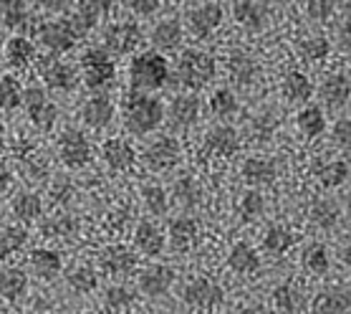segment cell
<instances>
[{"label": "cell", "mask_w": 351, "mask_h": 314, "mask_svg": "<svg viewBox=\"0 0 351 314\" xmlns=\"http://www.w3.org/2000/svg\"><path fill=\"white\" fill-rule=\"evenodd\" d=\"M121 120H124V127H127L129 135L147 137L167 120V106L157 94L132 89L124 99V106H121Z\"/></svg>", "instance_id": "1"}, {"label": "cell", "mask_w": 351, "mask_h": 314, "mask_svg": "<svg viewBox=\"0 0 351 314\" xmlns=\"http://www.w3.org/2000/svg\"><path fill=\"white\" fill-rule=\"evenodd\" d=\"M172 81V66L160 51H142L129 61V87L134 91H160Z\"/></svg>", "instance_id": "2"}, {"label": "cell", "mask_w": 351, "mask_h": 314, "mask_svg": "<svg viewBox=\"0 0 351 314\" xmlns=\"http://www.w3.org/2000/svg\"><path fill=\"white\" fill-rule=\"evenodd\" d=\"M217 76V64L213 54L199 49H184L177 56V64L172 69V81L177 87H182L184 91L197 94L199 89H205L210 81Z\"/></svg>", "instance_id": "3"}, {"label": "cell", "mask_w": 351, "mask_h": 314, "mask_svg": "<svg viewBox=\"0 0 351 314\" xmlns=\"http://www.w3.org/2000/svg\"><path fill=\"white\" fill-rule=\"evenodd\" d=\"M31 33L33 38H36V43L43 46L53 56H61V54L73 51V46L81 41L79 33L73 31L69 18H40V21H33Z\"/></svg>", "instance_id": "4"}, {"label": "cell", "mask_w": 351, "mask_h": 314, "mask_svg": "<svg viewBox=\"0 0 351 314\" xmlns=\"http://www.w3.org/2000/svg\"><path fill=\"white\" fill-rule=\"evenodd\" d=\"M81 79L91 91H104L117 79V61L104 46H91L81 54Z\"/></svg>", "instance_id": "5"}, {"label": "cell", "mask_w": 351, "mask_h": 314, "mask_svg": "<svg viewBox=\"0 0 351 314\" xmlns=\"http://www.w3.org/2000/svg\"><path fill=\"white\" fill-rule=\"evenodd\" d=\"M144 41L142 25L127 18V21H117V23H109L101 33V46H104L112 56H127V54H134Z\"/></svg>", "instance_id": "6"}, {"label": "cell", "mask_w": 351, "mask_h": 314, "mask_svg": "<svg viewBox=\"0 0 351 314\" xmlns=\"http://www.w3.org/2000/svg\"><path fill=\"white\" fill-rule=\"evenodd\" d=\"M180 160H182V145L172 135L154 137L142 153V162L152 172H169V170H175L180 165Z\"/></svg>", "instance_id": "7"}, {"label": "cell", "mask_w": 351, "mask_h": 314, "mask_svg": "<svg viewBox=\"0 0 351 314\" xmlns=\"http://www.w3.org/2000/svg\"><path fill=\"white\" fill-rule=\"evenodd\" d=\"M38 76L53 91H71L79 84L81 71L73 64H69V61L51 54V56L38 58Z\"/></svg>", "instance_id": "8"}, {"label": "cell", "mask_w": 351, "mask_h": 314, "mask_svg": "<svg viewBox=\"0 0 351 314\" xmlns=\"http://www.w3.org/2000/svg\"><path fill=\"white\" fill-rule=\"evenodd\" d=\"M23 106L33 127L40 129V132H51V129H53V124H56V120H58V106L53 99H48L46 89H40V87L25 89Z\"/></svg>", "instance_id": "9"}, {"label": "cell", "mask_w": 351, "mask_h": 314, "mask_svg": "<svg viewBox=\"0 0 351 314\" xmlns=\"http://www.w3.org/2000/svg\"><path fill=\"white\" fill-rule=\"evenodd\" d=\"M58 157L66 168L81 170L86 168L88 162L94 160V147L91 139L81 132V129H66L64 135L58 137Z\"/></svg>", "instance_id": "10"}, {"label": "cell", "mask_w": 351, "mask_h": 314, "mask_svg": "<svg viewBox=\"0 0 351 314\" xmlns=\"http://www.w3.org/2000/svg\"><path fill=\"white\" fill-rule=\"evenodd\" d=\"M240 150V135L238 129L230 124H215L213 129L205 132L202 137V155L205 157H215V160H228Z\"/></svg>", "instance_id": "11"}, {"label": "cell", "mask_w": 351, "mask_h": 314, "mask_svg": "<svg viewBox=\"0 0 351 314\" xmlns=\"http://www.w3.org/2000/svg\"><path fill=\"white\" fill-rule=\"evenodd\" d=\"M223 21H225L223 5L208 0V3L195 5V8L187 13V31H190V36H195V38H199V41L210 38V36L223 25Z\"/></svg>", "instance_id": "12"}, {"label": "cell", "mask_w": 351, "mask_h": 314, "mask_svg": "<svg viewBox=\"0 0 351 314\" xmlns=\"http://www.w3.org/2000/svg\"><path fill=\"white\" fill-rule=\"evenodd\" d=\"M182 302L192 309H215L223 302V287L210 276H195L184 284Z\"/></svg>", "instance_id": "13"}, {"label": "cell", "mask_w": 351, "mask_h": 314, "mask_svg": "<svg viewBox=\"0 0 351 314\" xmlns=\"http://www.w3.org/2000/svg\"><path fill=\"white\" fill-rule=\"evenodd\" d=\"M199 114H202V102H199L197 94L182 91V94H177V97L169 102L167 122L175 129H190L199 122Z\"/></svg>", "instance_id": "14"}, {"label": "cell", "mask_w": 351, "mask_h": 314, "mask_svg": "<svg viewBox=\"0 0 351 314\" xmlns=\"http://www.w3.org/2000/svg\"><path fill=\"white\" fill-rule=\"evenodd\" d=\"M172 282H175V271H172L169 266H162V264L144 266L142 271H139V276H136L139 291L149 299L165 297V294L172 289Z\"/></svg>", "instance_id": "15"}, {"label": "cell", "mask_w": 351, "mask_h": 314, "mask_svg": "<svg viewBox=\"0 0 351 314\" xmlns=\"http://www.w3.org/2000/svg\"><path fill=\"white\" fill-rule=\"evenodd\" d=\"M117 117V106H114L109 94H94L81 104V122L91 129H106Z\"/></svg>", "instance_id": "16"}, {"label": "cell", "mask_w": 351, "mask_h": 314, "mask_svg": "<svg viewBox=\"0 0 351 314\" xmlns=\"http://www.w3.org/2000/svg\"><path fill=\"white\" fill-rule=\"evenodd\" d=\"M225 69H228V76H230L232 84L240 89L253 87L258 81V76H261L258 61L250 54H245V51H232L230 56H228V61H225Z\"/></svg>", "instance_id": "17"}, {"label": "cell", "mask_w": 351, "mask_h": 314, "mask_svg": "<svg viewBox=\"0 0 351 314\" xmlns=\"http://www.w3.org/2000/svg\"><path fill=\"white\" fill-rule=\"evenodd\" d=\"M240 175L250 188H263L273 186L276 177H278V165L271 160V157H263V155H250L245 157L243 168H240Z\"/></svg>", "instance_id": "18"}, {"label": "cell", "mask_w": 351, "mask_h": 314, "mask_svg": "<svg viewBox=\"0 0 351 314\" xmlns=\"http://www.w3.org/2000/svg\"><path fill=\"white\" fill-rule=\"evenodd\" d=\"M149 41H152L154 51L160 54H172L182 46L184 41V28L177 18H162L154 23V28L149 31Z\"/></svg>", "instance_id": "19"}, {"label": "cell", "mask_w": 351, "mask_h": 314, "mask_svg": "<svg viewBox=\"0 0 351 314\" xmlns=\"http://www.w3.org/2000/svg\"><path fill=\"white\" fill-rule=\"evenodd\" d=\"M319 99L326 109H341V106H346L351 99V79L346 74H328L326 79L321 81Z\"/></svg>", "instance_id": "20"}, {"label": "cell", "mask_w": 351, "mask_h": 314, "mask_svg": "<svg viewBox=\"0 0 351 314\" xmlns=\"http://www.w3.org/2000/svg\"><path fill=\"white\" fill-rule=\"evenodd\" d=\"M232 21L245 31L258 33L268 23V10L261 0H232Z\"/></svg>", "instance_id": "21"}, {"label": "cell", "mask_w": 351, "mask_h": 314, "mask_svg": "<svg viewBox=\"0 0 351 314\" xmlns=\"http://www.w3.org/2000/svg\"><path fill=\"white\" fill-rule=\"evenodd\" d=\"M99 264L106 274L114 276V279H124L136 269V256L134 251H129L127 246H109L106 251H101V258Z\"/></svg>", "instance_id": "22"}, {"label": "cell", "mask_w": 351, "mask_h": 314, "mask_svg": "<svg viewBox=\"0 0 351 314\" xmlns=\"http://www.w3.org/2000/svg\"><path fill=\"white\" fill-rule=\"evenodd\" d=\"M167 238H169V246L175 251H190L195 249V243L199 238V226L197 221L190 216H177L169 221V228H167Z\"/></svg>", "instance_id": "23"}, {"label": "cell", "mask_w": 351, "mask_h": 314, "mask_svg": "<svg viewBox=\"0 0 351 314\" xmlns=\"http://www.w3.org/2000/svg\"><path fill=\"white\" fill-rule=\"evenodd\" d=\"M280 94L288 104H311L313 97V81L306 76L304 71H286L283 81H280Z\"/></svg>", "instance_id": "24"}, {"label": "cell", "mask_w": 351, "mask_h": 314, "mask_svg": "<svg viewBox=\"0 0 351 314\" xmlns=\"http://www.w3.org/2000/svg\"><path fill=\"white\" fill-rule=\"evenodd\" d=\"M311 172L319 180V186L326 188V190L341 188L351 177V168L346 160H316L311 165Z\"/></svg>", "instance_id": "25"}, {"label": "cell", "mask_w": 351, "mask_h": 314, "mask_svg": "<svg viewBox=\"0 0 351 314\" xmlns=\"http://www.w3.org/2000/svg\"><path fill=\"white\" fill-rule=\"evenodd\" d=\"M101 160H104L106 168H112L114 172H124V170L134 168L136 153L127 139L114 137V139H106L104 145H101Z\"/></svg>", "instance_id": "26"}, {"label": "cell", "mask_w": 351, "mask_h": 314, "mask_svg": "<svg viewBox=\"0 0 351 314\" xmlns=\"http://www.w3.org/2000/svg\"><path fill=\"white\" fill-rule=\"evenodd\" d=\"M134 246H136V251H139V254L154 258V256H160L162 251H165V246H167V236L162 234L152 221H142V223L136 226V231H134Z\"/></svg>", "instance_id": "27"}, {"label": "cell", "mask_w": 351, "mask_h": 314, "mask_svg": "<svg viewBox=\"0 0 351 314\" xmlns=\"http://www.w3.org/2000/svg\"><path fill=\"white\" fill-rule=\"evenodd\" d=\"M295 127H298V132L308 139L321 137L328 129L326 112H324L319 104H304L298 109V114H295Z\"/></svg>", "instance_id": "28"}, {"label": "cell", "mask_w": 351, "mask_h": 314, "mask_svg": "<svg viewBox=\"0 0 351 314\" xmlns=\"http://www.w3.org/2000/svg\"><path fill=\"white\" fill-rule=\"evenodd\" d=\"M228 264L235 274L247 276V274H256L261 269V254H258L256 246H250L247 241H238L228 254Z\"/></svg>", "instance_id": "29"}, {"label": "cell", "mask_w": 351, "mask_h": 314, "mask_svg": "<svg viewBox=\"0 0 351 314\" xmlns=\"http://www.w3.org/2000/svg\"><path fill=\"white\" fill-rule=\"evenodd\" d=\"M0 25L8 31H25L31 28V10L25 0H0Z\"/></svg>", "instance_id": "30"}, {"label": "cell", "mask_w": 351, "mask_h": 314, "mask_svg": "<svg viewBox=\"0 0 351 314\" xmlns=\"http://www.w3.org/2000/svg\"><path fill=\"white\" fill-rule=\"evenodd\" d=\"M36 56H38L36 54V43L28 36H23V33L8 38V43H5V61L13 69H28L36 61Z\"/></svg>", "instance_id": "31"}, {"label": "cell", "mask_w": 351, "mask_h": 314, "mask_svg": "<svg viewBox=\"0 0 351 314\" xmlns=\"http://www.w3.org/2000/svg\"><path fill=\"white\" fill-rule=\"evenodd\" d=\"M351 294L346 289H324L313 299V314H349Z\"/></svg>", "instance_id": "32"}, {"label": "cell", "mask_w": 351, "mask_h": 314, "mask_svg": "<svg viewBox=\"0 0 351 314\" xmlns=\"http://www.w3.org/2000/svg\"><path fill=\"white\" fill-rule=\"evenodd\" d=\"M31 266L33 271H36V276L51 282V279H56L64 271V258H61V254L56 249H33Z\"/></svg>", "instance_id": "33"}, {"label": "cell", "mask_w": 351, "mask_h": 314, "mask_svg": "<svg viewBox=\"0 0 351 314\" xmlns=\"http://www.w3.org/2000/svg\"><path fill=\"white\" fill-rule=\"evenodd\" d=\"M25 291H28V274L23 269L10 266V269L0 271V297L8 302H18L25 297Z\"/></svg>", "instance_id": "34"}, {"label": "cell", "mask_w": 351, "mask_h": 314, "mask_svg": "<svg viewBox=\"0 0 351 314\" xmlns=\"http://www.w3.org/2000/svg\"><path fill=\"white\" fill-rule=\"evenodd\" d=\"M304 304V294H301V289L295 284L286 282L273 289V306H276L278 314H301Z\"/></svg>", "instance_id": "35"}, {"label": "cell", "mask_w": 351, "mask_h": 314, "mask_svg": "<svg viewBox=\"0 0 351 314\" xmlns=\"http://www.w3.org/2000/svg\"><path fill=\"white\" fill-rule=\"evenodd\" d=\"M10 208H13V216H16L21 223H28V226H31L33 221H38L40 213H43V201H40V195L33 193V190H21V193L13 198Z\"/></svg>", "instance_id": "36"}, {"label": "cell", "mask_w": 351, "mask_h": 314, "mask_svg": "<svg viewBox=\"0 0 351 314\" xmlns=\"http://www.w3.org/2000/svg\"><path fill=\"white\" fill-rule=\"evenodd\" d=\"M208 106H210V114H213V117H217V120H230V117H235L240 109L238 94H235L230 87H220L210 94Z\"/></svg>", "instance_id": "37"}, {"label": "cell", "mask_w": 351, "mask_h": 314, "mask_svg": "<svg viewBox=\"0 0 351 314\" xmlns=\"http://www.w3.org/2000/svg\"><path fill=\"white\" fill-rule=\"evenodd\" d=\"M172 198L177 201V205L184 210H192L199 205V198H202V188L195 177L190 175H182L175 180V186H172Z\"/></svg>", "instance_id": "38"}, {"label": "cell", "mask_w": 351, "mask_h": 314, "mask_svg": "<svg viewBox=\"0 0 351 314\" xmlns=\"http://www.w3.org/2000/svg\"><path fill=\"white\" fill-rule=\"evenodd\" d=\"M43 234L48 238H53V241H71L73 236L79 234V221L69 216V213H56V216H51L46 221Z\"/></svg>", "instance_id": "39"}, {"label": "cell", "mask_w": 351, "mask_h": 314, "mask_svg": "<svg viewBox=\"0 0 351 314\" xmlns=\"http://www.w3.org/2000/svg\"><path fill=\"white\" fill-rule=\"evenodd\" d=\"M295 51L306 64H321L331 54V41L326 36H306V38L298 41Z\"/></svg>", "instance_id": "40"}, {"label": "cell", "mask_w": 351, "mask_h": 314, "mask_svg": "<svg viewBox=\"0 0 351 314\" xmlns=\"http://www.w3.org/2000/svg\"><path fill=\"white\" fill-rule=\"evenodd\" d=\"M238 218L240 223H253V221H258V218L265 213V198L261 190H256V188H250V190H245V193L240 195L238 201Z\"/></svg>", "instance_id": "41"}, {"label": "cell", "mask_w": 351, "mask_h": 314, "mask_svg": "<svg viewBox=\"0 0 351 314\" xmlns=\"http://www.w3.org/2000/svg\"><path fill=\"white\" fill-rule=\"evenodd\" d=\"M339 218H341V208H339L331 198H319V201L311 205L313 226L321 228V231H331V228H336Z\"/></svg>", "instance_id": "42"}, {"label": "cell", "mask_w": 351, "mask_h": 314, "mask_svg": "<svg viewBox=\"0 0 351 314\" xmlns=\"http://www.w3.org/2000/svg\"><path fill=\"white\" fill-rule=\"evenodd\" d=\"M304 269L308 274H316V276H324L328 274V269H331V254L324 243H311V246H306L304 249Z\"/></svg>", "instance_id": "43"}, {"label": "cell", "mask_w": 351, "mask_h": 314, "mask_svg": "<svg viewBox=\"0 0 351 314\" xmlns=\"http://www.w3.org/2000/svg\"><path fill=\"white\" fill-rule=\"evenodd\" d=\"M295 243V238H293V231L291 228H286V226H271L268 231L263 234V249L271 254V256H283L291 246Z\"/></svg>", "instance_id": "44"}, {"label": "cell", "mask_w": 351, "mask_h": 314, "mask_svg": "<svg viewBox=\"0 0 351 314\" xmlns=\"http://www.w3.org/2000/svg\"><path fill=\"white\" fill-rule=\"evenodd\" d=\"M23 94L25 89L16 76H0V112H16L23 104Z\"/></svg>", "instance_id": "45"}, {"label": "cell", "mask_w": 351, "mask_h": 314, "mask_svg": "<svg viewBox=\"0 0 351 314\" xmlns=\"http://www.w3.org/2000/svg\"><path fill=\"white\" fill-rule=\"evenodd\" d=\"M28 241V231L23 226H0V261L13 256Z\"/></svg>", "instance_id": "46"}, {"label": "cell", "mask_w": 351, "mask_h": 314, "mask_svg": "<svg viewBox=\"0 0 351 314\" xmlns=\"http://www.w3.org/2000/svg\"><path fill=\"white\" fill-rule=\"evenodd\" d=\"M142 205L149 216H167L169 193L162 186H144L142 188Z\"/></svg>", "instance_id": "47"}, {"label": "cell", "mask_w": 351, "mask_h": 314, "mask_svg": "<svg viewBox=\"0 0 351 314\" xmlns=\"http://www.w3.org/2000/svg\"><path fill=\"white\" fill-rule=\"evenodd\" d=\"M96 271L94 269H88V266H79V269H73L71 274H69V287L73 291H79V294H88V291L96 289Z\"/></svg>", "instance_id": "48"}, {"label": "cell", "mask_w": 351, "mask_h": 314, "mask_svg": "<svg viewBox=\"0 0 351 314\" xmlns=\"http://www.w3.org/2000/svg\"><path fill=\"white\" fill-rule=\"evenodd\" d=\"M336 10V0H306V16L316 21V23H324L334 16Z\"/></svg>", "instance_id": "49"}, {"label": "cell", "mask_w": 351, "mask_h": 314, "mask_svg": "<svg viewBox=\"0 0 351 314\" xmlns=\"http://www.w3.org/2000/svg\"><path fill=\"white\" fill-rule=\"evenodd\" d=\"M331 139L334 145L343 153H351V117H341V120L334 122L331 127Z\"/></svg>", "instance_id": "50"}, {"label": "cell", "mask_w": 351, "mask_h": 314, "mask_svg": "<svg viewBox=\"0 0 351 314\" xmlns=\"http://www.w3.org/2000/svg\"><path fill=\"white\" fill-rule=\"evenodd\" d=\"M112 8H114V0H76V10L96 18V21H101L104 16H109Z\"/></svg>", "instance_id": "51"}, {"label": "cell", "mask_w": 351, "mask_h": 314, "mask_svg": "<svg viewBox=\"0 0 351 314\" xmlns=\"http://www.w3.org/2000/svg\"><path fill=\"white\" fill-rule=\"evenodd\" d=\"M104 299H106V304L114 306V309H124V306H129L134 302V291L129 289V287H124V284H114V287L106 289Z\"/></svg>", "instance_id": "52"}, {"label": "cell", "mask_w": 351, "mask_h": 314, "mask_svg": "<svg viewBox=\"0 0 351 314\" xmlns=\"http://www.w3.org/2000/svg\"><path fill=\"white\" fill-rule=\"evenodd\" d=\"M121 5L139 18H149L160 10L162 0H121Z\"/></svg>", "instance_id": "53"}, {"label": "cell", "mask_w": 351, "mask_h": 314, "mask_svg": "<svg viewBox=\"0 0 351 314\" xmlns=\"http://www.w3.org/2000/svg\"><path fill=\"white\" fill-rule=\"evenodd\" d=\"M250 129H253V137L258 142H265V139H271L273 129H276V122L271 120V114H258L256 120L250 122Z\"/></svg>", "instance_id": "54"}, {"label": "cell", "mask_w": 351, "mask_h": 314, "mask_svg": "<svg viewBox=\"0 0 351 314\" xmlns=\"http://www.w3.org/2000/svg\"><path fill=\"white\" fill-rule=\"evenodd\" d=\"M69 21H71L73 31L79 33V38H84L86 33H91L96 25H99V21H96V18L86 16V13H81V10H73V16L69 18Z\"/></svg>", "instance_id": "55"}, {"label": "cell", "mask_w": 351, "mask_h": 314, "mask_svg": "<svg viewBox=\"0 0 351 314\" xmlns=\"http://www.w3.org/2000/svg\"><path fill=\"white\" fill-rule=\"evenodd\" d=\"M36 5H38L43 13L56 16V13H64V10L71 5V0H36Z\"/></svg>", "instance_id": "56"}, {"label": "cell", "mask_w": 351, "mask_h": 314, "mask_svg": "<svg viewBox=\"0 0 351 314\" xmlns=\"http://www.w3.org/2000/svg\"><path fill=\"white\" fill-rule=\"evenodd\" d=\"M336 38H339V49H341L346 56H351V21H346V23L339 25Z\"/></svg>", "instance_id": "57"}, {"label": "cell", "mask_w": 351, "mask_h": 314, "mask_svg": "<svg viewBox=\"0 0 351 314\" xmlns=\"http://www.w3.org/2000/svg\"><path fill=\"white\" fill-rule=\"evenodd\" d=\"M10 183H13V175H10V170L0 162V198L8 193V188H10Z\"/></svg>", "instance_id": "58"}, {"label": "cell", "mask_w": 351, "mask_h": 314, "mask_svg": "<svg viewBox=\"0 0 351 314\" xmlns=\"http://www.w3.org/2000/svg\"><path fill=\"white\" fill-rule=\"evenodd\" d=\"M341 261H343V266H346V271L351 274V246H346V249L341 251Z\"/></svg>", "instance_id": "59"}, {"label": "cell", "mask_w": 351, "mask_h": 314, "mask_svg": "<svg viewBox=\"0 0 351 314\" xmlns=\"http://www.w3.org/2000/svg\"><path fill=\"white\" fill-rule=\"evenodd\" d=\"M343 216H346V221L351 223V193L343 198Z\"/></svg>", "instance_id": "60"}, {"label": "cell", "mask_w": 351, "mask_h": 314, "mask_svg": "<svg viewBox=\"0 0 351 314\" xmlns=\"http://www.w3.org/2000/svg\"><path fill=\"white\" fill-rule=\"evenodd\" d=\"M238 314H265V312L261 309V306H243Z\"/></svg>", "instance_id": "61"}, {"label": "cell", "mask_w": 351, "mask_h": 314, "mask_svg": "<svg viewBox=\"0 0 351 314\" xmlns=\"http://www.w3.org/2000/svg\"><path fill=\"white\" fill-rule=\"evenodd\" d=\"M5 137H8V135H5V124L0 122V153L5 150Z\"/></svg>", "instance_id": "62"}, {"label": "cell", "mask_w": 351, "mask_h": 314, "mask_svg": "<svg viewBox=\"0 0 351 314\" xmlns=\"http://www.w3.org/2000/svg\"><path fill=\"white\" fill-rule=\"evenodd\" d=\"M343 8H346V13L351 16V0H343Z\"/></svg>", "instance_id": "63"}]
</instances>
